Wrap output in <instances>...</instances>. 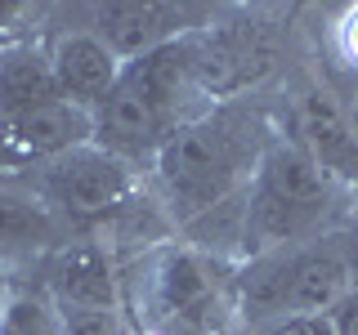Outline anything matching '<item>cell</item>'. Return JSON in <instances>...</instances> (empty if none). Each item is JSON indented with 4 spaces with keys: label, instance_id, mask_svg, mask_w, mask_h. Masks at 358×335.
<instances>
[{
    "label": "cell",
    "instance_id": "9",
    "mask_svg": "<svg viewBox=\"0 0 358 335\" xmlns=\"http://www.w3.org/2000/svg\"><path fill=\"white\" fill-rule=\"evenodd\" d=\"M41 286L59 308H126V277L99 237H72L41 260Z\"/></svg>",
    "mask_w": 358,
    "mask_h": 335
},
{
    "label": "cell",
    "instance_id": "12",
    "mask_svg": "<svg viewBox=\"0 0 358 335\" xmlns=\"http://www.w3.org/2000/svg\"><path fill=\"white\" fill-rule=\"evenodd\" d=\"M45 50H50V67H54V81H59L63 98L94 117V112L103 107V98L112 94L117 76H121V59L90 27L50 31V36H45Z\"/></svg>",
    "mask_w": 358,
    "mask_h": 335
},
{
    "label": "cell",
    "instance_id": "13",
    "mask_svg": "<svg viewBox=\"0 0 358 335\" xmlns=\"http://www.w3.org/2000/svg\"><path fill=\"white\" fill-rule=\"evenodd\" d=\"M50 103H63V89L54 81L45 40L0 45V121L27 117Z\"/></svg>",
    "mask_w": 358,
    "mask_h": 335
},
{
    "label": "cell",
    "instance_id": "11",
    "mask_svg": "<svg viewBox=\"0 0 358 335\" xmlns=\"http://www.w3.org/2000/svg\"><path fill=\"white\" fill-rule=\"evenodd\" d=\"M63 241H72V232L41 197V188L31 179L0 174V264L50 260Z\"/></svg>",
    "mask_w": 358,
    "mask_h": 335
},
{
    "label": "cell",
    "instance_id": "2",
    "mask_svg": "<svg viewBox=\"0 0 358 335\" xmlns=\"http://www.w3.org/2000/svg\"><path fill=\"white\" fill-rule=\"evenodd\" d=\"M201 107H210V98L201 94L193 45L184 36L143 54V59L121 63L112 94L94 112V143L148 174L152 156L166 148V139L184 121H193Z\"/></svg>",
    "mask_w": 358,
    "mask_h": 335
},
{
    "label": "cell",
    "instance_id": "8",
    "mask_svg": "<svg viewBox=\"0 0 358 335\" xmlns=\"http://www.w3.org/2000/svg\"><path fill=\"white\" fill-rule=\"evenodd\" d=\"M206 18H215L210 9L197 5H162V0H112V5H94L85 27L117 54L121 63L143 59V54L175 45L184 36L206 27Z\"/></svg>",
    "mask_w": 358,
    "mask_h": 335
},
{
    "label": "cell",
    "instance_id": "7",
    "mask_svg": "<svg viewBox=\"0 0 358 335\" xmlns=\"http://www.w3.org/2000/svg\"><path fill=\"white\" fill-rule=\"evenodd\" d=\"M268 121H273V134L296 143L313 165H322L336 184L358 197V134L345 121L322 72L291 76L282 94L268 103Z\"/></svg>",
    "mask_w": 358,
    "mask_h": 335
},
{
    "label": "cell",
    "instance_id": "16",
    "mask_svg": "<svg viewBox=\"0 0 358 335\" xmlns=\"http://www.w3.org/2000/svg\"><path fill=\"white\" fill-rule=\"evenodd\" d=\"M255 335H336L327 313H309V318H282V322H268Z\"/></svg>",
    "mask_w": 358,
    "mask_h": 335
},
{
    "label": "cell",
    "instance_id": "20",
    "mask_svg": "<svg viewBox=\"0 0 358 335\" xmlns=\"http://www.w3.org/2000/svg\"><path fill=\"white\" fill-rule=\"evenodd\" d=\"M130 335H157V331H139V327H134V331H130Z\"/></svg>",
    "mask_w": 358,
    "mask_h": 335
},
{
    "label": "cell",
    "instance_id": "18",
    "mask_svg": "<svg viewBox=\"0 0 358 335\" xmlns=\"http://www.w3.org/2000/svg\"><path fill=\"white\" fill-rule=\"evenodd\" d=\"M331 327H336V335H358V282L350 286V295L341 299V304H336L331 313Z\"/></svg>",
    "mask_w": 358,
    "mask_h": 335
},
{
    "label": "cell",
    "instance_id": "17",
    "mask_svg": "<svg viewBox=\"0 0 358 335\" xmlns=\"http://www.w3.org/2000/svg\"><path fill=\"white\" fill-rule=\"evenodd\" d=\"M336 63L358 72V5H350L336 22Z\"/></svg>",
    "mask_w": 358,
    "mask_h": 335
},
{
    "label": "cell",
    "instance_id": "10",
    "mask_svg": "<svg viewBox=\"0 0 358 335\" xmlns=\"http://www.w3.org/2000/svg\"><path fill=\"white\" fill-rule=\"evenodd\" d=\"M94 143V117L81 112L76 103H50L27 117L0 121V174L5 170H27V165H45L54 156Z\"/></svg>",
    "mask_w": 358,
    "mask_h": 335
},
{
    "label": "cell",
    "instance_id": "14",
    "mask_svg": "<svg viewBox=\"0 0 358 335\" xmlns=\"http://www.w3.org/2000/svg\"><path fill=\"white\" fill-rule=\"evenodd\" d=\"M0 335H63V318L45 295V286H5Z\"/></svg>",
    "mask_w": 358,
    "mask_h": 335
},
{
    "label": "cell",
    "instance_id": "3",
    "mask_svg": "<svg viewBox=\"0 0 358 335\" xmlns=\"http://www.w3.org/2000/svg\"><path fill=\"white\" fill-rule=\"evenodd\" d=\"M354 201L358 197L350 188H341L322 165H313L296 143L273 134L246 188L242 260L341 232L350 223Z\"/></svg>",
    "mask_w": 358,
    "mask_h": 335
},
{
    "label": "cell",
    "instance_id": "4",
    "mask_svg": "<svg viewBox=\"0 0 358 335\" xmlns=\"http://www.w3.org/2000/svg\"><path fill=\"white\" fill-rule=\"evenodd\" d=\"M358 282L350 237L327 232L318 241L282 246L268 255L233 264V308L238 327L255 335L268 322L282 318H309V313H331Z\"/></svg>",
    "mask_w": 358,
    "mask_h": 335
},
{
    "label": "cell",
    "instance_id": "21",
    "mask_svg": "<svg viewBox=\"0 0 358 335\" xmlns=\"http://www.w3.org/2000/svg\"><path fill=\"white\" fill-rule=\"evenodd\" d=\"M0 295H5V282H0Z\"/></svg>",
    "mask_w": 358,
    "mask_h": 335
},
{
    "label": "cell",
    "instance_id": "1",
    "mask_svg": "<svg viewBox=\"0 0 358 335\" xmlns=\"http://www.w3.org/2000/svg\"><path fill=\"white\" fill-rule=\"evenodd\" d=\"M273 139L268 107L251 98H224L184 121L148 165V197L162 206L171 228H188L206 210L242 197L255 165Z\"/></svg>",
    "mask_w": 358,
    "mask_h": 335
},
{
    "label": "cell",
    "instance_id": "5",
    "mask_svg": "<svg viewBox=\"0 0 358 335\" xmlns=\"http://www.w3.org/2000/svg\"><path fill=\"white\" fill-rule=\"evenodd\" d=\"M126 304H139V331L157 335H233V264L188 246L184 237L139 255V277H126Z\"/></svg>",
    "mask_w": 358,
    "mask_h": 335
},
{
    "label": "cell",
    "instance_id": "6",
    "mask_svg": "<svg viewBox=\"0 0 358 335\" xmlns=\"http://www.w3.org/2000/svg\"><path fill=\"white\" fill-rule=\"evenodd\" d=\"M31 184L41 188V197L54 206V215L67 223L72 237H99L148 193L143 170H134L130 161H121L99 143H85L36 165Z\"/></svg>",
    "mask_w": 358,
    "mask_h": 335
},
{
    "label": "cell",
    "instance_id": "15",
    "mask_svg": "<svg viewBox=\"0 0 358 335\" xmlns=\"http://www.w3.org/2000/svg\"><path fill=\"white\" fill-rule=\"evenodd\" d=\"M59 318L63 335H130L126 308H59Z\"/></svg>",
    "mask_w": 358,
    "mask_h": 335
},
{
    "label": "cell",
    "instance_id": "19",
    "mask_svg": "<svg viewBox=\"0 0 358 335\" xmlns=\"http://www.w3.org/2000/svg\"><path fill=\"white\" fill-rule=\"evenodd\" d=\"M345 237H350V255H354V273H358V201L350 210V223H345Z\"/></svg>",
    "mask_w": 358,
    "mask_h": 335
}]
</instances>
